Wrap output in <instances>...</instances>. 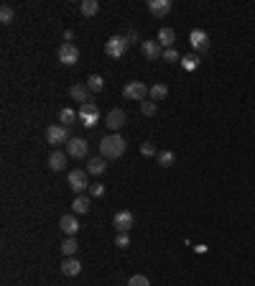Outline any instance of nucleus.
Returning <instances> with one entry per match:
<instances>
[{"instance_id":"obj_1","label":"nucleus","mask_w":255,"mask_h":286,"mask_svg":"<svg viewBox=\"0 0 255 286\" xmlns=\"http://www.w3.org/2000/svg\"><path fill=\"white\" fill-rule=\"evenodd\" d=\"M128 151V141L120 133H110L100 141V156L102 159H120Z\"/></svg>"},{"instance_id":"obj_2","label":"nucleus","mask_w":255,"mask_h":286,"mask_svg":"<svg viewBox=\"0 0 255 286\" xmlns=\"http://www.w3.org/2000/svg\"><path fill=\"white\" fill-rule=\"evenodd\" d=\"M128 46H130L128 36H112V39H107V44H105V54H107L110 59H120V57H125Z\"/></svg>"},{"instance_id":"obj_3","label":"nucleus","mask_w":255,"mask_h":286,"mask_svg":"<svg viewBox=\"0 0 255 286\" xmlns=\"http://www.w3.org/2000/svg\"><path fill=\"white\" fill-rule=\"evenodd\" d=\"M77 115H79V123H82L84 128H95L97 120H100V108H97L95 102H87V105H79Z\"/></svg>"},{"instance_id":"obj_4","label":"nucleus","mask_w":255,"mask_h":286,"mask_svg":"<svg viewBox=\"0 0 255 286\" xmlns=\"http://www.w3.org/2000/svg\"><path fill=\"white\" fill-rule=\"evenodd\" d=\"M69 128H64V125H49L46 128V143H51L54 148L56 146H62V143H69Z\"/></svg>"},{"instance_id":"obj_5","label":"nucleus","mask_w":255,"mask_h":286,"mask_svg":"<svg viewBox=\"0 0 255 286\" xmlns=\"http://www.w3.org/2000/svg\"><path fill=\"white\" fill-rule=\"evenodd\" d=\"M69 189L77 194H82L84 189H90V181H87V169H74L69 171Z\"/></svg>"},{"instance_id":"obj_6","label":"nucleus","mask_w":255,"mask_h":286,"mask_svg":"<svg viewBox=\"0 0 255 286\" xmlns=\"http://www.w3.org/2000/svg\"><path fill=\"white\" fill-rule=\"evenodd\" d=\"M148 92H151V87H146L143 82H128V85L123 87V95H125L128 100H135V102H143Z\"/></svg>"},{"instance_id":"obj_7","label":"nucleus","mask_w":255,"mask_h":286,"mask_svg":"<svg viewBox=\"0 0 255 286\" xmlns=\"http://www.w3.org/2000/svg\"><path fill=\"white\" fill-rule=\"evenodd\" d=\"M59 62L64 64V67H74L77 62H79V49L74 46V44H62L59 46Z\"/></svg>"},{"instance_id":"obj_8","label":"nucleus","mask_w":255,"mask_h":286,"mask_svg":"<svg viewBox=\"0 0 255 286\" xmlns=\"http://www.w3.org/2000/svg\"><path fill=\"white\" fill-rule=\"evenodd\" d=\"M87 151H90V143H87L84 138H79V136L69 138V143H67V156H72V159H84Z\"/></svg>"},{"instance_id":"obj_9","label":"nucleus","mask_w":255,"mask_h":286,"mask_svg":"<svg viewBox=\"0 0 255 286\" xmlns=\"http://www.w3.org/2000/svg\"><path fill=\"white\" fill-rule=\"evenodd\" d=\"M140 51H143V57H146L148 62H158V59L163 57V46L158 44V39L143 41V44H140Z\"/></svg>"},{"instance_id":"obj_10","label":"nucleus","mask_w":255,"mask_h":286,"mask_svg":"<svg viewBox=\"0 0 255 286\" xmlns=\"http://www.w3.org/2000/svg\"><path fill=\"white\" fill-rule=\"evenodd\" d=\"M105 125H107L112 133H118V131L125 125V110H120V108H112V110L107 113V118H105Z\"/></svg>"},{"instance_id":"obj_11","label":"nucleus","mask_w":255,"mask_h":286,"mask_svg":"<svg viewBox=\"0 0 255 286\" xmlns=\"http://www.w3.org/2000/svg\"><path fill=\"white\" fill-rule=\"evenodd\" d=\"M112 225H115V230H118V232H130V227L135 225V217H133V212L123 210V212H118V215H115Z\"/></svg>"},{"instance_id":"obj_12","label":"nucleus","mask_w":255,"mask_h":286,"mask_svg":"<svg viewBox=\"0 0 255 286\" xmlns=\"http://www.w3.org/2000/svg\"><path fill=\"white\" fill-rule=\"evenodd\" d=\"M59 227H62V232H64L67 238H74V235L79 232V220H77V215H64V217L59 220Z\"/></svg>"},{"instance_id":"obj_13","label":"nucleus","mask_w":255,"mask_h":286,"mask_svg":"<svg viewBox=\"0 0 255 286\" xmlns=\"http://www.w3.org/2000/svg\"><path fill=\"white\" fill-rule=\"evenodd\" d=\"M148 11L156 18H166L168 11H171V0H148Z\"/></svg>"},{"instance_id":"obj_14","label":"nucleus","mask_w":255,"mask_h":286,"mask_svg":"<svg viewBox=\"0 0 255 286\" xmlns=\"http://www.w3.org/2000/svg\"><path fill=\"white\" fill-rule=\"evenodd\" d=\"M189 44L194 46V51H207V46H209V36L204 34V31H191L189 34Z\"/></svg>"},{"instance_id":"obj_15","label":"nucleus","mask_w":255,"mask_h":286,"mask_svg":"<svg viewBox=\"0 0 255 286\" xmlns=\"http://www.w3.org/2000/svg\"><path fill=\"white\" fill-rule=\"evenodd\" d=\"M59 271H62L64 276H79V271H82V263H79V261L72 255V258H64V261H62Z\"/></svg>"},{"instance_id":"obj_16","label":"nucleus","mask_w":255,"mask_h":286,"mask_svg":"<svg viewBox=\"0 0 255 286\" xmlns=\"http://www.w3.org/2000/svg\"><path fill=\"white\" fill-rule=\"evenodd\" d=\"M49 169H51V171H64V169H67V153H64V151H51V156H49Z\"/></svg>"},{"instance_id":"obj_17","label":"nucleus","mask_w":255,"mask_h":286,"mask_svg":"<svg viewBox=\"0 0 255 286\" xmlns=\"http://www.w3.org/2000/svg\"><path fill=\"white\" fill-rule=\"evenodd\" d=\"M69 97L77 100V102H82V105H87V102H90V87H87V85H74V87L69 90Z\"/></svg>"},{"instance_id":"obj_18","label":"nucleus","mask_w":255,"mask_h":286,"mask_svg":"<svg viewBox=\"0 0 255 286\" xmlns=\"http://www.w3.org/2000/svg\"><path fill=\"white\" fill-rule=\"evenodd\" d=\"M174 41H176V31L174 29H161L158 31V44L163 46V51L166 49H174Z\"/></svg>"},{"instance_id":"obj_19","label":"nucleus","mask_w":255,"mask_h":286,"mask_svg":"<svg viewBox=\"0 0 255 286\" xmlns=\"http://www.w3.org/2000/svg\"><path fill=\"white\" fill-rule=\"evenodd\" d=\"M105 169H107V159H102V156H95V159H90V161H87V174L100 176Z\"/></svg>"},{"instance_id":"obj_20","label":"nucleus","mask_w":255,"mask_h":286,"mask_svg":"<svg viewBox=\"0 0 255 286\" xmlns=\"http://www.w3.org/2000/svg\"><path fill=\"white\" fill-rule=\"evenodd\" d=\"M79 13L87 16V18H92V16L100 13V3H97V0H82V3H79Z\"/></svg>"},{"instance_id":"obj_21","label":"nucleus","mask_w":255,"mask_h":286,"mask_svg":"<svg viewBox=\"0 0 255 286\" xmlns=\"http://www.w3.org/2000/svg\"><path fill=\"white\" fill-rule=\"evenodd\" d=\"M77 120H79V115H77L72 108H62V113H59V125L69 128V125H74Z\"/></svg>"},{"instance_id":"obj_22","label":"nucleus","mask_w":255,"mask_h":286,"mask_svg":"<svg viewBox=\"0 0 255 286\" xmlns=\"http://www.w3.org/2000/svg\"><path fill=\"white\" fill-rule=\"evenodd\" d=\"M72 210H74V215H84V212H90V197L77 194L74 202H72Z\"/></svg>"},{"instance_id":"obj_23","label":"nucleus","mask_w":255,"mask_h":286,"mask_svg":"<svg viewBox=\"0 0 255 286\" xmlns=\"http://www.w3.org/2000/svg\"><path fill=\"white\" fill-rule=\"evenodd\" d=\"M148 95H151V100H153V102H161V100H166L168 87H166L163 82H156V85L151 87V92H148Z\"/></svg>"},{"instance_id":"obj_24","label":"nucleus","mask_w":255,"mask_h":286,"mask_svg":"<svg viewBox=\"0 0 255 286\" xmlns=\"http://www.w3.org/2000/svg\"><path fill=\"white\" fill-rule=\"evenodd\" d=\"M59 248H62V253H64L67 258H72V255H77V250H79V243H77V238H67V240H64Z\"/></svg>"},{"instance_id":"obj_25","label":"nucleus","mask_w":255,"mask_h":286,"mask_svg":"<svg viewBox=\"0 0 255 286\" xmlns=\"http://www.w3.org/2000/svg\"><path fill=\"white\" fill-rule=\"evenodd\" d=\"M156 159H158V166H163V169H168V166L176 164V153L174 151H161Z\"/></svg>"},{"instance_id":"obj_26","label":"nucleus","mask_w":255,"mask_h":286,"mask_svg":"<svg viewBox=\"0 0 255 286\" xmlns=\"http://www.w3.org/2000/svg\"><path fill=\"white\" fill-rule=\"evenodd\" d=\"M181 67H184L186 72H194V69L199 67V54H186V57H181Z\"/></svg>"},{"instance_id":"obj_27","label":"nucleus","mask_w":255,"mask_h":286,"mask_svg":"<svg viewBox=\"0 0 255 286\" xmlns=\"http://www.w3.org/2000/svg\"><path fill=\"white\" fill-rule=\"evenodd\" d=\"M87 87H90V92H100V90L105 87V80H102L100 74H90V77H87Z\"/></svg>"},{"instance_id":"obj_28","label":"nucleus","mask_w":255,"mask_h":286,"mask_svg":"<svg viewBox=\"0 0 255 286\" xmlns=\"http://www.w3.org/2000/svg\"><path fill=\"white\" fill-rule=\"evenodd\" d=\"M156 108H158V105H156L153 100H143V102H140V113H143L146 118H151V115H156Z\"/></svg>"},{"instance_id":"obj_29","label":"nucleus","mask_w":255,"mask_h":286,"mask_svg":"<svg viewBox=\"0 0 255 286\" xmlns=\"http://www.w3.org/2000/svg\"><path fill=\"white\" fill-rule=\"evenodd\" d=\"M13 16H16V13H13L11 6H3V8H0V23H11Z\"/></svg>"},{"instance_id":"obj_30","label":"nucleus","mask_w":255,"mask_h":286,"mask_svg":"<svg viewBox=\"0 0 255 286\" xmlns=\"http://www.w3.org/2000/svg\"><path fill=\"white\" fill-rule=\"evenodd\" d=\"M128 286H151V281H148L146 276L138 273V276H130V278H128Z\"/></svg>"},{"instance_id":"obj_31","label":"nucleus","mask_w":255,"mask_h":286,"mask_svg":"<svg viewBox=\"0 0 255 286\" xmlns=\"http://www.w3.org/2000/svg\"><path fill=\"white\" fill-rule=\"evenodd\" d=\"M161 59H163V62H181V59H179V51H176V49H166Z\"/></svg>"},{"instance_id":"obj_32","label":"nucleus","mask_w":255,"mask_h":286,"mask_svg":"<svg viewBox=\"0 0 255 286\" xmlns=\"http://www.w3.org/2000/svg\"><path fill=\"white\" fill-rule=\"evenodd\" d=\"M140 153H143V156H158V153H156V146H153L151 141H146V143L140 146Z\"/></svg>"},{"instance_id":"obj_33","label":"nucleus","mask_w":255,"mask_h":286,"mask_svg":"<svg viewBox=\"0 0 255 286\" xmlns=\"http://www.w3.org/2000/svg\"><path fill=\"white\" fill-rule=\"evenodd\" d=\"M115 245H118V248H128V245H130V238H128V232H118V238H115Z\"/></svg>"},{"instance_id":"obj_34","label":"nucleus","mask_w":255,"mask_h":286,"mask_svg":"<svg viewBox=\"0 0 255 286\" xmlns=\"http://www.w3.org/2000/svg\"><path fill=\"white\" fill-rule=\"evenodd\" d=\"M90 194L92 197H102L105 194V184H100V181L97 184H90Z\"/></svg>"},{"instance_id":"obj_35","label":"nucleus","mask_w":255,"mask_h":286,"mask_svg":"<svg viewBox=\"0 0 255 286\" xmlns=\"http://www.w3.org/2000/svg\"><path fill=\"white\" fill-rule=\"evenodd\" d=\"M128 41H130V44H138L140 39H138V34H128ZM140 44H143V41H140Z\"/></svg>"}]
</instances>
